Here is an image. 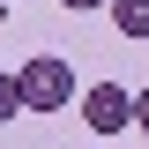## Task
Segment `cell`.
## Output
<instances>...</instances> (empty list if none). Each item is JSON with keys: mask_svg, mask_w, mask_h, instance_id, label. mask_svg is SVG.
Returning <instances> with one entry per match:
<instances>
[{"mask_svg": "<svg viewBox=\"0 0 149 149\" xmlns=\"http://www.w3.org/2000/svg\"><path fill=\"white\" fill-rule=\"evenodd\" d=\"M112 22H119V37H134V45H149V0H104Z\"/></svg>", "mask_w": 149, "mask_h": 149, "instance_id": "cell-3", "label": "cell"}, {"mask_svg": "<svg viewBox=\"0 0 149 149\" xmlns=\"http://www.w3.org/2000/svg\"><path fill=\"white\" fill-rule=\"evenodd\" d=\"M15 97H22V112H60L74 97V67L60 52H37V60H22V74H15Z\"/></svg>", "mask_w": 149, "mask_h": 149, "instance_id": "cell-1", "label": "cell"}, {"mask_svg": "<svg viewBox=\"0 0 149 149\" xmlns=\"http://www.w3.org/2000/svg\"><path fill=\"white\" fill-rule=\"evenodd\" d=\"M82 127H90V134L134 127V90H119V82H90V90H82Z\"/></svg>", "mask_w": 149, "mask_h": 149, "instance_id": "cell-2", "label": "cell"}, {"mask_svg": "<svg viewBox=\"0 0 149 149\" xmlns=\"http://www.w3.org/2000/svg\"><path fill=\"white\" fill-rule=\"evenodd\" d=\"M15 112H22V97H15V74H0V127H8Z\"/></svg>", "mask_w": 149, "mask_h": 149, "instance_id": "cell-4", "label": "cell"}, {"mask_svg": "<svg viewBox=\"0 0 149 149\" xmlns=\"http://www.w3.org/2000/svg\"><path fill=\"white\" fill-rule=\"evenodd\" d=\"M134 127H149V90H134Z\"/></svg>", "mask_w": 149, "mask_h": 149, "instance_id": "cell-5", "label": "cell"}, {"mask_svg": "<svg viewBox=\"0 0 149 149\" xmlns=\"http://www.w3.org/2000/svg\"><path fill=\"white\" fill-rule=\"evenodd\" d=\"M60 8H74V15H90V8H104V0H60Z\"/></svg>", "mask_w": 149, "mask_h": 149, "instance_id": "cell-6", "label": "cell"}]
</instances>
